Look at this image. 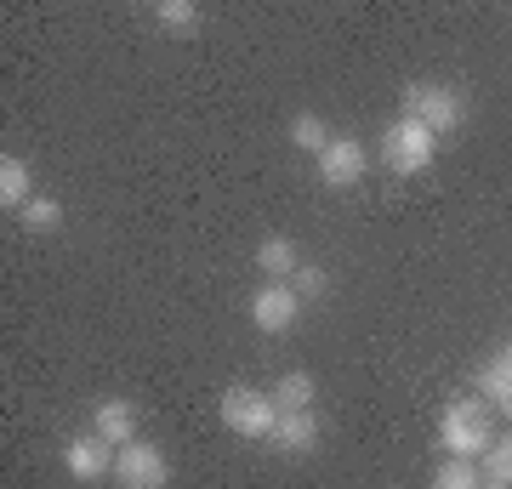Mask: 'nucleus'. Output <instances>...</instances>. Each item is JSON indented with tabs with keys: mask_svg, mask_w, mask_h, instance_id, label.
Listing matches in <instances>:
<instances>
[{
	"mask_svg": "<svg viewBox=\"0 0 512 489\" xmlns=\"http://www.w3.org/2000/svg\"><path fill=\"white\" fill-rule=\"evenodd\" d=\"M376 154H382V165L393 171V177H421L427 165L439 160V137H433V131L421 126V120L399 114V120H393V126L382 131Z\"/></svg>",
	"mask_w": 512,
	"mask_h": 489,
	"instance_id": "f257e3e1",
	"label": "nucleus"
},
{
	"mask_svg": "<svg viewBox=\"0 0 512 489\" xmlns=\"http://www.w3.org/2000/svg\"><path fill=\"white\" fill-rule=\"evenodd\" d=\"M439 444H444V455H456V461H484V450L495 444L484 404H478V399H456V404H450V410L439 416Z\"/></svg>",
	"mask_w": 512,
	"mask_h": 489,
	"instance_id": "f03ea898",
	"label": "nucleus"
},
{
	"mask_svg": "<svg viewBox=\"0 0 512 489\" xmlns=\"http://www.w3.org/2000/svg\"><path fill=\"white\" fill-rule=\"evenodd\" d=\"M217 416H222V427L234 438H274V427H279V404H274V393H256V387H222V399H217Z\"/></svg>",
	"mask_w": 512,
	"mask_h": 489,
	"instance_id": "7ed1b4c3",
	"label": "nucleus"
},
{
	"mask_svg": "<svg viewBox=\"0 0 512 489\" xmlns=\"http://www.w3.org/2000/svg\"><path fill=\"white\" fill-rule=\"evenodd\" d=\"M404 114L421 120L433 137H444V131H456L467 120V97L456 86H444V80H410L404 86Z\"/></svg>",
	"mask_w": 512,
	"mask_h": 489,
	"instance_id": "20e7f679",
	"label": "nucleus"
},
{
	"mask_svg": "<svg viewBox=\"0 0 512 489\" xmlns=\"http://www.w3.org/2000/svg\"><path fill=\"white\" fill-rule=\"evenodd\" d=\"M114 484L120 489H165L171 484V461H165L160 444H120L114 450Z\"/></svg>",
	"mask_w": 512,
	"mask_h": 489,
	"instance_id": "39448f33",
	"label": "nucleus"
},
{
	"mask_svg": "<svg viewBox=\"0 0 512 489\" xmlns=\"http://www.w3.org/2000/svg\"><path fill=\"white\" fill-rule=\"evenodd\" d=\"M370 171V148L359 137H330V148L319 154V182L325 188H353V182H365Z\"/></svg>",
	"mask_w": 512,
	"mask_h": 489,
	"instance_id": "423d86ee",
	"label": "nucleus"
},
{
	"mask_svg": "<svg viewBox=\"0 0 512 489\" xmlns=\"http://www.w3.org/2000/svg\"><path fill=\"white\" fill-rule=\"evenodd\" d=\"M296 319H302V296H296L291 285H262L251 296V325L262 330V336H285Z\"/></svg>",
	"mask_w": 512,
	"mask_h": 489,
	"instance_id": "0eeeda50",
	"label": "nucleus"
},
{
	"mask_svg": "<svg viewBox=\"0 0 512 489\" xmlns=\"http://www.w3.org/2000/svg\"><path fill=\"white\" fill-rule=\"evenodd\" d=\"M63 467H69V478L92 484V478L114 472V444L109 438H97V433H74L69 444H63Z\"/></svg>",
	"mask_w": 512,
	"mask_h": 489,
	"instance_id": "6e6552de",
	"label": "nucleus"
},
{
	"mask_svg": "<svg viewBox=\"0 0 512 489\" xmlns=\"http://www.w3.org/2000/svg\"><path fill=\"white\" fill-rule=\"evenodd\" d=\"M92 433L109 438L114 450H120V444H137V404L131 399H103L92 410Z\"/></svg>",
	"mask_w": 512,
	"mask_h": 489,
	"instance_id": "1a4fd4ad",
	"label": "nucleus"
},
{
	"mask_svg": "<svg viewBox=\"0 0 512 489\" xmlns=\"http://www.w3.org/2000/svg\"><path fill=\"white\" fill-rule=\"evenodd\" d=\"M256 268L268 273V285H291V273L302 268V251H296V239L268 234L262 245H256Z\"/></svg>",
	"mask_w": 512,
	"mask_h": 489,
	"instance_id": "9d476101",
	"label": "nucleus"
},
{
	"mask_svg": "<svg viewBox=\"0 0 512 489\" xmlns=\"http://www.w3.org/2000/svg\"><path fill=\"white\" fill-rule=\"evenodd\" d=\"M274 444L291 455H308L319 444V416L313 410H279V427H274Z\"/></svg>",
	"mask_w": 512,
	"mask_h": 489,
	"instance_id": "9b49d317",
	"label": "nucleus"
},
{
	"mask_svg": "<svg viewBox=\"0 0 512 489\" xmlns=\"http://www.w3.org/2000/svg\"><path fill=\"white\" fill-rule=\"evenodd\" d=\"M29 200H35V171H29V160L0 154V205L6 211H23Z\"/></svg>",
	"mask_w": 512,
	"mask_h": 489,
	"instance_id": "f8f14e48",
	"label": "nucleus"
},
{
	"mask_svg": "<svg viewBox=\"0 0 512 489\" xmlns=\"http://www.w3.org/2000/svg\"><path fill=\"white\" fill-rule=\"evenodd\" d=\"M313 399H319V381H313L308 370H285V376L274 381L279 410H313Z\"/></svg>",
	"mask_w": 512,
	"mask_h": 489,
	"instance_id": "ddd939ff",
	"label": "nucleus"
},
{
	"mask_svg": "<svg viewBox=\"0 0 512 489\" xmlns=\"http://www.w3.org/2000/svg\"><path fill=\"white\" fill-rule=\"evenodd\" d=\"M478 393L495 404V410H507L512 416V364L507 359H490L484 370H478Z\"/></svg>",
	"mask_w": 512,
	"mask_h": 489,
	"instance_id": "4468645a",
	"label": "nucleus"
},
{
	"mask_svg": "<svg viewBox=\"0 0 512 489\" xmlns=\"http://www.w3.org/2000/svg\"><path fill=\"white\" fill-rule=\"evenodd\" d=\"M291 143H296V148H308L313 160H319V154L330 148V126H325V120H319L313 109H302V114L291 120Z\"/></svg>",
	"mask_w": 512,
	"mask_h": 489,
	"instance_id": "2eb2a0df",
	"label": "nucleus"
},
{
	"mask_svg": "<svg viewBox=\"0 0 512 489\" xmlns=\"http://www.w3.org/2000/svg\"><path fill=\"white\" fill-rule=\"evenodd\" d=\"M484 478H478L473 461H456V455H444V467L433 472V489H478Z\"/></svg>",
	"mask_w": 512,
	"mask_h": 489,
	"instance_id": "dca6fc26",
	"label": "nucleus"
},
{
	"mask_svg": "<svg viewBox=\"0 0 512 489\" xmlns=\"http://www.w3.org/2000/svg\"><path fill=\"white\" fill-rule=\"evenodd\" d=\"M200 6H194V0H160V6H154V23H165V29H200Z\"/></svg>",
	"mask_w": 512,
	"mask_h": 489,
	"instance_id": "f3484780",
	"label": "nucleus"
},
{
	"mask_svg": "<svg viewBox=\"0 0 512 489\" xmlns=\"http://www.w3.org/2000/svg\"><path fill=\"white\" fill-rule=\"evenodd\" d=\"M18 217H23V228H35V234H52V228H63V205H57V200H40V194H35V200L18 211Z\"/></svg>",
	"mask_w": 512,
	"mask_h": 489,
	"instance_id": "a211bd4d",
	"label": "nucleus"
},
{
	"mask_svg": "<svg viewBox=\"0 0 512 489\" xmlns=\"http://www.w3.org/2000/svg\"><path fill=\"white\" fill-rule=\"evenodd\" d=\"M484 478H495V484H512V438H495L490 450H484Z\"/></svg>",
	"mask_w": 512,
	"mask_h": 489,
	"instance_id": "6ab92c4d",
	"label": "nucleus"
},
{
	"mask_svg": "<svg viewBox=\"0 0 512 489\" xmlns=\"http://www.w3.org/2000/svg\"><path fill=\"white\" fill-rule=\"evenodd\" d=\"M325 285H330V273H325V268H313V262H302V268L291 273V290L302 296V302H308V296H319Z\"/></svg>",
	"mask_w": 512,
	"mask_h": 489,
	"instance_id": "aec40b11",
	"label": "nucleus"
},
{
	"mask_svg": "<svg viewBox=\"0 0 512 489\" xmlns=\"http://www.w3.org/2000/svg\"><path fill=\"white\" fill-rule=\"evenodd\" d=\"M478 489H512V484H495V478H484V484H478Z\"/></svg>",
	"mask_w": 512,
	"mask_h": 489,
	"instance_id": "412c9836",
	"label": "nucleus"
},
{
	"mask_svg": "<svg viewBox=\"0 0 512 489\" xmlns=\"http://www.w3.org/2000/svg\"><path fill=\"white\" fill-rule=\"evenodd\" d=\"M501 359H507V364H512V342H507V347H501Z\"/></svg>",
	"mask_w": 512,
	"mask_h": 489,
	"instance_id": "4be33fe9",
	"label": "nucleus"
}]
</instances>
